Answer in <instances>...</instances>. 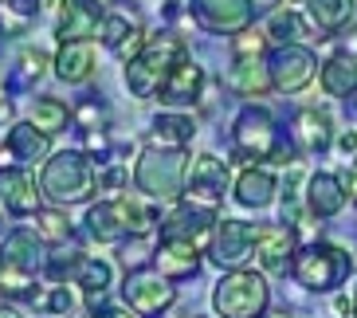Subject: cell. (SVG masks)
Here are the masks:
<instances>
[{
    "mask_svg": "<svg viewBox=\"0 0 357 318\" xmlns=\"http://www.w3.org/2000/svg\"><path fill=\"white\" fill-rule=\"evenodd\" d=\"M212 310L220 318H263L267 310V279L259 271H231L212 291Z\"/></svg>",
    "mask_w": 357,
    "mask_h": 318,
    "instance_id": "obj_7",
    "label": "cell"
},
{
    "mask_svg": "<svg viewBox=\"0 0 357 318\" xmlns=\"http://www.w3.org/2000/svg\"><path fill=\"white\" fill-rule=\"evenodd\" d=\"M349 267H354V255L349 252H342L337 244H326V240H314V244L294 252L291 271L306 291H334L349 275Z\"/></svg>",
    "mask_w": 357,
    "mask_h": 318,
    "instance_id": "obj_6",
    "label": "cell"
},
{
    "mask_svg": "<svg viewBox=\"0 0 357 318\" xmlns=\"http://www.w3.org/2000/svg\"><path fill=\"white\" fill-rule=\"evenodd\" d=\"M12 118V103H4V98H0V122H8Z\"/></svg>",
    "mask_w": 357,
    "mask_h": 318,
    "instance_id": "obj_45",
    "label": "cell"
},
{
    "mask_svg": "<svg viewBox=\"0 0 357 318\" xmlns=\"http://www.w3.org/2000/svg\"><path fill=\"white\" fill-rule=\"evenodd\" d=\"M224 189H228V165H224L216 153H200L189 169V185H185V197L200 209H216L224 201Z\"/></svg>",
    "mask_w": 357,
    "mask_h": 318,
    "instance_id": "obj_12",
    "label": "cell"
},
{
    "mask_svg": "<svg viewBox=\"0 0 357 318\" xmlns=\"http://www.w3.org/2000/svg\"><path fill=\"white\" fill-rule=\"evenodd\" d=\"M122 177H126V169H122V165H110L106 173H98V185H102V189H118Z\"/></svg>",
    "mask_w": 357,
    "mask_h": 318,
    "instance_id": "obj_39",
    "label": "cell"
},
{
    "mask_svg": "<svg viewBox=\"0 0 357 318\" xmlns=\"http://www.w3.org/2000/svg\"><path fill=\"white\" fill-rule=\"evenodd\" d=\"M228 86L236 95H267L275 86L267 59H259V55H240L236 67H231V75H228Z\"/></svg>",
    "mask_w": 357,
    "mask_h": 318,
    "instance_id": "obj_23",
    "label": "cell"
},
{
    "mask_svg": "<svg viewBox=\"0 0 357 318\" xmlns=\"http://www.w3.org/2000/svg\"><path fill=\"white\" fill-rule=\"evenodd\" d=\"M181 55H185V43H181L177 36H161V40L146 43V47L126 63V71H122L130 95L134 98H153L161 86H165L169 71L177 67Z\"/></svg>",
    "mask_w": 357,
    "mask_h": 318,
    "instance_id": "obj_5",
    "label": "cell"
},
{
    "mask_svg": "<svg viewBox=\"0 0 357 318\" xmlns=\"http://www.w3.org/2000/svg\"><path fill=\"white\" fill-rule=\"evenodd\" d=\"M47 75V55L40 52V47H24L20 55H16V63H12V75H8V91H28V86H36Z\"/></svg>",
    "mask_w": 357,
    "mask_h": 318,
    "instance_id": "obj_29",
    "label": "cell"
},
{
    "mask_svg": "<svg viewBox=\"0 0 357 318\" xmlns=\"http://www.w3.org/2000/svg\"><path fill=\"white\" fill-rule=\"evenodd\" d=\"M306 12H310V24L318 32L330 36L354 20V0H306Z\"/></svg>",
    "mask_w": 357,
    "mask_h": 318,
    "instance_id": "obj_28",
    "label": "cell"
},
{
    "mask_svg": "<svg viewBox=\"0 0 357 318\" xmlns=\"http://www.w3.org/2000/svg\"><path fill=\"white\" fill-rule=\"evenodd\" d=\"M346 55H357V32L349 28V36H346Z\"/></svg>",
    "mask_w": 357,
    "mask_h": 318,
    "instance_id": "obj_43",
    "label": "cell"
},
{
    "mask_svg": "<svg viewBox=\"0 0 357 318\" xmlns=\"http://www.w3.org/2000/svg\"><path fill=\"white\" fill-rule=\"evenodd\" d=\"M275 4H279V0H252L255 12H267V8H275Z\"/></svg>",
    "mask_w": 357,
    "mask_h": 318,
    "instance_id": "obj_44",
    "label": "cell"
},
{
    "mask_svg": "<svg viewBox=\"0 0 357 318\" xmlns=\"http://www.w3.org/2000/svg\"><path fill=\"white\" fill-rule=\"evenodd\" d=\"M36 228L43 236H52V240H71V224H67L63 212L55 209H36Z\"/></svg>",
    "mask_w": 357,
    "mask_h": 318,
    "instance_id": "obj_36",
    "label": "cell"
},
{
    "mask_svg": "<svg viewBox=\"0 0 357 318\" xmlns=\"http://www.w3.org/2000/svg\"><path fill=\"white\" fill-rule=\"evenodd\" d=\"M354 315H357V295H354Z\"/></svg>",
    "mask_w": 357,
    "mask_h": 318,
    "instance_id": "obj_47",
    "label": "cell"
},
{
    "mask_svg": "<svg viewBox=\"0 0 357 318\" xmlns=\"http://www.w3.org/2000/svg\"><path fill=\"white\" fill-rule=\"evenodd\" d=\"M303 20H298V12H291V8H279L267 20V40H275V43H298L303 40Z\"/></svg>",
    "mask_w": 357,
    "mask_h": 318,
    "instance_id": "obj_33",
    "label": "cell"
},
{
    "mask_svg": "<svg viewBox=\"0 0 357 318\" xmlns=\"http://www.w3.org/2000/svg\"><path fill=\"white\" fill-rule=\"evenodd\" d=\"M259 248V228L252 220H231L224 216L216 228V244H212V264L216 267H243Z\"/></svg>",
    "mask_w": 357,
    "mask_h": 318,
    "instance_id": "obj_11",
    "label": "cell"
},
{
    "mask_svg": "<svg viewBox=\"0 0 357 318\" xmlns=\"http://www.w3.org/2000/svg\"><path fill=\"white\" fill-rule=\"evenodd\" d=\"M102 0H59V36L63 40H91L102 32Z\"/></svg>",
    "mask_w": 357,
    "mask_h": 318,
    "instance_id": "obj_15",
    "label": "cell"
},
{
    "mask_svg": "<svg viewBox=\"0 0 357 318\" xmlns=\"http://www.w3.org/2000/svg\"><path fill=\"white\" fill-rule=\"evenodd\" d=\"M267 67H271L275 91H287V95L303 91V86L314 79V71H318L314 55L306 52L303 43H279V47L267 55Z\"/></svg>",
    "mask_w": 357,
    "mask_h": 318,
    "instance_id": "obj_10",
    "label": "cell"
},
{
    "mask_svg": "<svg viewBox=\"0 0 357 318\" xmlns=\"http://www.w3.org/2000/svg\"><path fill=\"white\" fill-rule=\"evenodd\" d=\"M153 267L169 279H189L200 271V248L185 240H161L153 252Z\"/></svg>",
    "mask_w": 357,
    "mask_h": 318,
    "instance_id": "obj_21",
    "label": "cell"
},
{
    "mask_svg": "<svg viewBox=\"0 0 357 318\" xmlns=\"http://www.w3.org/2000/svg\"><path fill=\"white\" fill-rule=\"evenodd\" d=\"M322 91L334 98H349L357 95V55H334L330 63L322 67Z\"/></svg>",
    "mask_w": 357,
    "mask_h": 318,
    "instance_id": "obj_27",
    "label": "cell"
},
{
    "mask_svg": "<svg viewBox=\"0 0 357 318\" xmlns=\"http://www.w3.org/2000/svg\"><path fill=\"white\" fill-rule=\"evenodd\" d=\"M36 12H40V0H0V32H8V36L28 32Z\"/></svg>",
    "mask_w": 357,
    "mask_h": 318,
    "instance_id": "obj_31",
    "label": "cell"
},
{
    "mask_svg": "<svg viewBox=\"0 0 357 318\" xmlns=\"http://www.w3.org/2000/svg\"><path fill=\"white\" fill-rule=\"evenodd\" d=\"M263 43H267L263 32H248V28H243V32H236V43H231V47H236V59H240V55H259Z\"/></svg>",
    "mask_w": 357,
    "mask_h": 318,
    "instance_id": "obj_37",
    "label": "cell"
},
{
    "mask_svg": "<svg viewBox=\"0 0 357 318\" xmlns=\"http://www.w3.org/2000/svg\"><path fill=\"white\" fill-rule=\"evenodd\" d=\"M200 91H204V71H200V63H192V55L185 52L177 59V67L169 71V79H165V86L158 91V98L165 106H192L200 98Z\"/></svg>",
    "mask_w": 357,
    "mask_h": 318,
    "instance_id": "obj_16",
    "label": "cell"
},
{
    "mask_svg": "<svg viewBox=\"0 0 357 318\" xmlns=\"http://www.w3.org/2000/svg\"><path fill=\"white\" fill-rule=\"evenodd\" d=\"M98 71V55H95V43L91 40H63L59 55H55V75L63 83L79 86V83H91Z\"/></svg>",
    "mask_w": 357,
    "mask_h": 318,
    "instance_id": "obj_17",
    "label": "cell"
},
{
    "mask_svg": "<svg viewBox=\"0 0 357 318\" xmlns=\"http://www.w3.org/2000/svg\"><path fill=\"white\" fill-rule=\"evenodd\" d=\"M134 185L153 201H177L185 185H189V153L185 149H165V146H149L137 158Z\"/></svg>",
    "mask_w": 357,
    "mask_h": 318,
    "instance_id": "obj_3",
    "label": "cell"
},
{
    "mask_svg": "<svg viewBox=\"0 0 357 318\" xmlns=\"http://www.w3.org/2000/svg\"><path fill=\"white\" fill-rule=\"evenodd\" d=\"M0 318H20V315H16L12 307H0Z\"/></svg>",
    "mask_w": 357,
    "mask_h": 318,
    "instance_id": "obj_46",
    "label": "cell"
},
{
    "mask_svg": "<svg viewBox=\"0 0 357 318\" xmlns=\"http://www.w3.org/2000/svg\"><path fill=\"white\" fill-rule=\"evenodd\" d=\"M122 298H126V307L137 310V315H161V310L173 307V298H177V291H173V279L169 275H149V271H130V279L122 283Z\"/></svg>",
    "mask_w": 357,
    "mask_h": 318,
    "instance_id": "obj_9",
    "label": "cell"
},
{
    "mask_svg": "<svg viewBox=\"0 0 357 318\" xmlns=\"http://www.w3.org/2000/svg\"><path fill=\"white\" fill-rule=\"evenodd\" d=\"M43 267H47V252H43V240L32 228H16V232L4 236V244H0V287L8 295L36 298L32 279Z\"/></svg>",
    "mask_w": 357,
    "mask_h": 318,
    "instance_id": "obj_1",
    "label": "cell"
},
{
    "mask_svg": "<svg viewBox=\"0 0 357 318\" xmlns=\"http://www.w3.org/2000/svg\"><path fill=\"white\" fill-rule=\"evenodd\" d=\"M189 8L208 32H220V36L243 32V28L252 24V16H255L252 0H192Z\"/></svg>",
    "mask_w": 357,
    "mask_h": 318,
    "instance_id": "obj_13",
    "label": "cell"
},
{
    "mask_svg": "<svg viewBox=\"0 0 357 318\" xmlns=\"http://www.w3.org/2000/svg\"><path fill=\"white\" fill-rule=\"evenodd\" d=\"M346 181H337L334 173H314L306 181V209L314 212L318 220H330L346 209Z\"/></svg>",
    "mask_w": 357,
    "mask_h": 318,
    "instance_id": "obj_20",
    "label": "cell"
},
{
    "mask_svg": "<svg viewBox=\"0 0 357 318\" xmlns=\"http://www.w3.org/2000/svg\"><path fill=\"white\" fill-rule=\"evenodd\" d=\"M134 32H137V28L126 20V16H122V12H106L102 32H98V36H102V43H106V47H122V43H126Z\"/></svg>",
    "mask_w": 357,
    "mask_h": 318,
    "instance_id": "obj_35",
    "label": "cell"
},
{
    "mask_svg": "<svg viewBox=\"0 0 357 318\" xmlns=\"http://www.w3.org/2000/svg\"><path fill=\"white\" fill-rule=\"evenodd\" d=\"M337 149H342L346 158H357V134H354V130H346V134L337 138Z\"/></svg>",
    "mask_w": 357,
    "mask_h": 318,
    "instance_id": "obj_40",
    "label": "cell"
},
{
    "mask_svg": "<svg viewBox=\"0 0 357 318\" xmlns=\"http://www.w3.org/2000/svg\"><path fill=\"white\" fill-rule=\"evenodd\" d=\"M40 192L36 181L28 177V169H16V165H4L0 169V204L16 216H36L40 209Z\"/></svg>",
    "mask_w": 357,
    "mask_h": 318,
    "instance_id": "obj_18",
    "label": "cell"
},
{
    "mask_svg": "<svg viewBox=\"0 0 357 318\" xmlns=\"http://www.w3.org/2000/svg\"><path fill=\"white\" fill-rule=\"evenodd\" d=\"M75 283L83 287L86 298H98V295H106V287L114 283V271H110V264H106V259L83 255V264L75 267Z\"/></svg>",
    "mask_w": 357,
    "mask_h": 318,
    "instance_id": "obj_30",
    "label": "cell"
},
{
    "mask_svg": "<svg viewBox=\"0 0 357 318\" xmlns=\"http://www.w3.org/2000/svg\"><path fill=\"white\" fill-rule=\"evenodd\" d=\"M197 134V122L189 114H177V110H169V114H158L153 118V126H149V146H165V149H185Z\"/></svg>",
    "mask_w": 357,
    "mask_h": 318,
    "instance_id": "obj_24",
    "label": "cell"
},
{
    "mask_svg": "<svg viewBox=\"0 0 357 318\" xmlns=\"http://www.w3.org/2000/svg\"><path fill=\"white\" fill-rule=\"evenodd\" d=\"M47 310H52V315H71V310H75V295L67 291V287H55L52 298H47Z\"/></svg>",
    "mask_w": 357,
    "mask_h": 318,
    "instance_id": "obj_38",
    "label": "cell"
},
{
    "mask_svg": "<svg viewBox=\"0 0 357 318\" xmlns=\"http://www.w3.org/2000/svg\"><path fill=\"white\" fill-rule=\"evenodd\" d=\"M275 201V177L267 169H243L236 181V204L243 209H267Z\"/></svg>",
    "mask_w": 357,
    "mask_h": 318,
    "instance_id": "obj_26",
    "label": "cell"
},
{
    "mask_svg": "<svg viewBox=\"0 0 357 318\" xmlns=\"http://www.w3.org/2000/svg\"><path fill=\"white\" fill-rule=\"evenodd\" d=\"M231 146L240 158H271V161H287L283 146H279V126L263 106H248L240 110L236 126H231Z\"/></svg>",
    "mask_w": 357,
    "mask_h": 318,
    "instance_id": "obj_8",
    "label": "cell"
},
{
    "mask_svg": "<svg viewBox=\"0 0 357 318\" xmlns=\"http://www.w3.org/2000/svg\"><path fill=\"white\" fill-rule=\"evenodd\" d=\"M294 252H298V232L291 224H279V228H263L259 232V267L263 271H287V264H294Z\"/></svg>",
    "mask_w": 357,
    "mask_h": 318,
    "instance_id": "obj_19",
    "label": "cell"
},
{
    "mask_svg": "<svg viewBox=\"0 0 357 318\" xmlns=\"http://www.w3.org/2000/svg\"><path fill=\"white\" fill-rule=\"evenodd\" d=\"M79 264H83V252L63 240V244L55 248V252H47V267H43V271H47V279L63 283V275H67V271L75 275V267H79Z\"/></svg>",
    "mask_w": 357,
    "mask_h": 318,
    "instance_id": "obj_34",
    "label": "cell"
},
{
    "mask_svg": "<svg viewBox=\"0 0 357 318\" xmlns=\"http://www.w3.org/2000/svg\"><path fill=\"white\" fill-rule=\"evenodd\" d=\"M212 209H200V204H181L173 216H165L161 220V240H185V244H197L204 248L212 236Z\"/></svg>",
    "mask_w": 357,
    "mask_h": 318,
    "instance_id": "obj_14",
    "label": "cell"
},
{
    "mask_svg": "<svg viewBox=\"0 0 357 318\" xmlns=\"http://www.w3.org/2000/svg\"><path fill=\"white\" fill-rule=\"evenodd\" d=\"M291 142L294 149H303V153H322L330 149L334 142V130H330V118L322 110H298L291 122Z\"/></svg>",
    "mask_w": 357,
    "mask_h": 318,
    "instance_id": "obj_22",
    "label": "cell"
},
{
    "mask_svg": "<svg viewBox=\"0 0 357 318\" xmlns=\"http://www.w3.org/2000/svg\"><path fill=\"white\" fill-rule=\"evenodd\" d=\"M346 192H349V201L357 204V169H354V177H346Z\"/></svg>",
    "mask_w": 357,
    "mask_h": 318,
    "instance_id": "obj_42",
    "label": "cell"
},
{
    "mask_svg": "<svg viewBox=\"0 0 357 318\" xmlns=\"http://www.w3.org/2000/svg\"><path fill=\"white\" fill-rule=\"evenodd\" d=\"M83 228L98 244H118L126 236H149L153 232V212L146 204L130 201V197H114V201H98L86 209Z\"/></svg>",
    "mask_w": 357,
    "mask_h": 318,
    "instance_id": "obj_2",
    "label": "cell"
},
{
    "mask_svg": "<svg viewBox=\"0 0 357 318\" xmlns=\"http://www.w3.org/2000/svg\"><path fill=\"white\" fill-rule=\"evenodd\" d=\"M40 189L52 204H79L95 192V169L83 149H59L47 158L40 177Z\"/></svg>",
    "mask_w": 357,
    "mask_h": 318,
    "instance_id": "obj_4",
    "label": "cell"
},
{
    "mask_svg": "<svg viewBox=\"0 0 357 318\" xmlns=\"http://www.w3.org/2000/svg\"><path fill=\"white\" fill-rule=\"evenodd\" d=\"M47 138H52V134H43L32 118H28V122H12L4 146H8V153L16 161H40V158H47V149H52Z\"/></svg>",
    "mask_w": 357,
    "mask_h": 318,
    "instance_id": "obj_25",
    "label": "cell"
},
{
    "mask_svg": "<svg viewBox=\"0 0 357 318\" xmlns=\"http://www.w3.org/2000/svg\"><path fill=\"white\" fill-rule=\"evenodd\" d=\"M86 318H130V315L122 307H98V310H91Z\"/></svg>",
    "mask_w": 357,
    "mask_h": 318,
    "instance_id": "obj_41",
    "label": "cell"
},
{
    "mask_svg": "<svg viewBox=\"0 0 357 318\" xmlns=\"http://www.w3.org/2000/svg\"><path fill=\"white\" fill-rule=\"evenodd\" d=\"M354 169H357V158H354Z\"/></svg>",
    "mask_w": 357,
    "mask_h": 318,
    "instance_id": "obj_48",
    "label": "cell"
},
{
    "mask_svg": "<svg viewBox=\"0 0 357 318\" xmlns=\"http://www.w3.org/2000/svg\"><path fill=\"white\" fill-rule=\"evenodd\" d=\"M75 118V110H67V103H59V98H40L32 110V122L43 130V134H59V130H67V122Z\"/></svg>",
    "mask_w": 357,
    "mask_h": 318,
    "instance_id": "obj_32",
    "label": "cell"
}]
</instances>
